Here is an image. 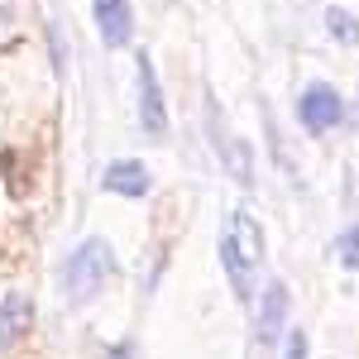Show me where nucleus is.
Here are the masks:
<instances>
[{"label": "nucleus", "instance_id": "obj_15", "mask_svg": "<svg viewBox=\"0 0 359 359\" xmlns=\"http://www.w3.org/2000/svg\"><path fill=\"white\" fill-rule=\"evenodd\" d=\"M355 125H359V106H355Z\"/></svg>", "mask_w": 359, "mask_h": 359}, {"label": "nucleus", "instance_id": "obj_3", "mask_svg": "<svg viewBox=\"0 0 359 359\" xmlns=\"http://www.w3.org/2000/svg\"><path fill=\"white\" fill-rule=\"evenodd\" d=\"M206 135H211V149L221 154V163H225V172L240 182V187H254V154H249V144L245 139H235L230 130H225V120H221V106L206 96Z\"/></svg>", "mask_w": 359, "mask_h": 359}, {"label": "nucleus", "instance_id": "obj_13", "mask_svg": "<svg viewBox=\"0 0 359 359\" xmlns=\"http://www.w3.org/2000/svg\"><path fill=\"white\" fill-rule=\"evenodd\" d=\"M48 43H53V72H62V67H67V48H62V34H57V25H48Z\"/></svg>", "mask_w": 359, "mask_h": 359}, {"label": "nucleus", "instance_id": "obj_14", "mask_svg": "<svg viewBox=\"0 0 359 359\" xmlns=\"http://www.w3.org/2000/svg\"><path fill=\"white\" fill-rule=\"evenodd\" d=\"M101 359H135V345H130V340H120V345H111Z\"/></svg>", "mask_w": 359, "mask_h": 359}, {"label": "nucleus", "instance_id": "obj_5", "mask_svg": "<svg viewBox=\"0 0 359 359\" xmlns=\"http://www.w3.org/2000/svg\"><path fill=\"white\" fill-rule=\"evenodd\" d=\"M139 125L149 139H168V106H163V86H158V72H154V57L139 53Z\"/></svg>", "mask_w": 359, "mask_h": 359}, {"label": "nucleus", "instance_id": "obj_8", "mask_svg": "<svg viewBox=\"0 0 359 359\" xmlns=\"http://www.w3.org/2000/svg\"><path fill=\"white\" fill-rule=\"evenodd\" d=\"M101 187L106 192H120V196H149L154 192V177H149V168L139 163V158H115L101 172Z\"/></svg>", "mask_w": 359, "mask_h": 359}, {"label": "nucleus", "instance_id": "obj_10", "mask_svg": "<svg viewBox=\"0 0 359 359\" xmlns=\"http://www.w3.org/2000/svg\"><path fill=\"white\" fill-rule=\"evenodd\" d=\"M326 34H331L335 43H345V48H359V20L350 10H340V5L326 10Z\"/></svg>", "mask_w": 359, "mask_h": 359}, {"label": "nucleus", "instance_id": "obj_6", "mask_svg": "<svg viewBox=\"0 0 359 359\" xmlns=\"http://www.w3.org/2000/svg\"><path fill=\"white\" fill-rule=\"evenodd\" d=\"M221 269H225V278H230V287H235V297L240 302H254L259 292H254V259H249V249L240 245V235H235V225H225L221 230Z\"/></svg>", "mask_w": 359, "mask_h": 359}, {"label": "nucleus", "instance_id": "obj_11", "mask_svg": "<svg viewBox=\"0 0 359 359\" xmlns=\"http://www.w3.org/2000/svg\"><path fill=\"white\" fill-rule=\"evenodd\" d=\"M335 254H340V264H345L350 273H359V221L340 230V240H335Z\"/></svg>", "mask_w": 359, "mask_h": 359}, {"label": "nucleus", "instance_id": "obj_2", "mask_svg": "<svg viewBox=\"0 0 359 359\" xmlns=\"http://www.w3.org/2000/svg\"><path fill=\"white\" fill-rule=\"evenodd\" d=\"M297 120H302V130L311 139L331 135V130H340V125H345V96H340L331 82L302 86V96H297Z\"/></svg>", "mask_w": 359, "mask_h": 359}, {"label": "nucleus", "instance_id": "obj_12", "mask_svg": "<svg viewBox=\"0 0 359 359\" xmlns=\"http://www.w3.org/2000/svg\"><path fill=\"white\" fill-rule=\"evenodd\" d=\"M283 359H306V331H287L283 335Z\"/></svg>", "mask_w": 359, "mask_h": 359}, {"label": "nucleus", "instance_id": "obj_9", "mask_svg": "<svg viewBox=\"0 0 359 359\" xmlns=\"http://www.w3.org/2000/svg\"><path fill=\"white\" fill-rule=\"evenodd\" d=\"M29 321H34L29 297H25V292H5V297H0V355H5V350H15V345L25 340Z\"/></svg>", "mask_w": 359, "mask_h": 359}, {"label": "nucleus", "instance_id": "obj_1", "mask_svg": "<svg viewBox=\"0 0 359 359\" xmlns=\"http://www.w3.org/2000/svg\"><path fill=\"white\" fill-rule=\"evenodd\" d=\"M115 269H120V259H115L111 240H101V235L82 240L62 259V292H67V302H96L106 292V283L115 278Z\"/></svg>", "mask_w": 359, "mask_h": 359}, {"label": "nucleus", "instance_id": "obj_4", "mask_svg": "<svg viewBox=\"0 0 359 359\" xmlns=\"http://www.w3.org/2000/svg\"><path fill=\"white\" fill-rule=\"evenodd\" d=\"M287 311H292V292L283 278H269L259 292V311H254V335L259 345H278L287 335Z\"/></svg>", "mask_w": 359, "mask_h": 359}, {"label": "nucleus", "instance_id": "obj_7", "mask_svg": "<svg viewBox=\"0 0 359 359\" xmlns=\"http://www.w3.org/2000/svg\"><path fill=\"white\" fill-rule=\"evenodd\" d=\"M91 15H96V29H101L106 48H130V39H135V10H130V0H91Z\"/></svg>", "mask_w": 359, "mask_h": 359}]
</instances>
